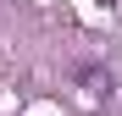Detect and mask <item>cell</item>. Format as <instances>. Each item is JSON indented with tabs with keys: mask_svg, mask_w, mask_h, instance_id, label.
<instances>
[{
	"mask_svg": "<svg viewBox=\"0 0 122 116\" xmlns=\"http://www.w3.org/2000/svg\"><path fill=\"white\" fill-rule=\"evenodd\" d=\"M83 83H89V94H111V77H106V72H94V66L83 72Z\"/></svg>",
	"mask_w": 122,
	"mask_h": 116,
	"instance_id": "6da1fadb",
	"label": "cell"
},
{
	"mask_svg": "<svg viewBox=\"0 0 122 116\" xmlns=\"http://www.w3.org/2000/svg\"><path fill=\"white\" fill-rule=\"evenodd\" d=\"M100 6H111V0H100Z\"/></svg>",
	"mask_w": 122,
	"mask_h": 116,
	"instance_id": "7a4b0ae2",
	"label": "cell"
}]
</instances>
